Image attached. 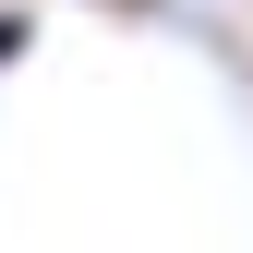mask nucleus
<instances>
[{
	"label": "nucleus",
	"instance_id": "f257e3e1",
	"mask_svg": "<svg viewBox=\"0 0 253 253\" xmlns=\"http://www.w3.org/2000/svg\"><path fill=\"white\" fill-rule=\"evenodd\" d=\"M24 48H37V12H12V0H0V73H12Z\"/></svg>",
	"mask_w": 253,
	"mask_h": 253
},
{
	"label": "nucleus",
	"instance_id": "f03ea898",
	"mask_svg": "<svg viewBox=\"0 0 253 253\" xmlns=\"http://www.w3.org/2000/svg\"><path fill=\"white\" fill-rule=\"evenodd\" d=\"M97 12H169V0H97Z\"/></svg>",
	"mask_w": 253,
	"mask_h": 253
}]
</instances>
